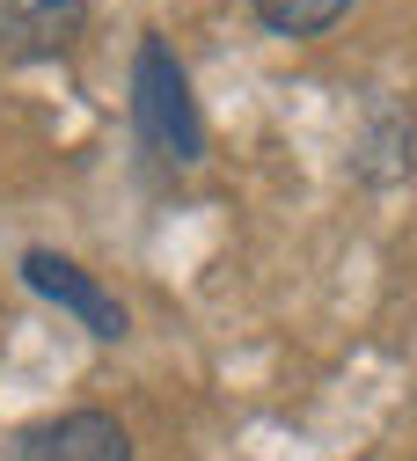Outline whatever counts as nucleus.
I'll use <instances>...</instances> for the list:
<instances>
[{"label": "nucleus", "mask_w": 417, "mask_h": 461, "mask_svg": "<svg viewBox=\"0 0 417 461\" xmlns=\"http://www.w3.org/2000/svg\"><path fill=\"white\" fill-rule=\"evenodd\" d=\"M132 125H140V147L161 168H191L205 154L191 81H184V67H176V51L161 37H140V51H132Z\"/></svg>", "instance_id": "f257e3e1"}, {"label": "nucleus", "mask_w": 417, "mask_h": 461, "mask_svg": "<svg viewBox=\"0 0 417 461\" xmlns=\"http://www.w3.org/2000/svg\"><path fill=\"white\" fill-rule=\"evenodd\" d=\"M88 23V0H0V51L8 59H59Z\"/></svg>", "instance_id": "20e7f679"}, {"label": "nucleus", "mask_w": 417, "mask_h": 461, "mask_svg": "<svg viewBox=\"0 0 417 461\" xmlns=\"http://www.w3.org/2000/svg\"><path fill=\"white\" fill-rule=\"evenodd\" d=\"M344 8H351V0H257L264 30H278V37H322Z\"/></svg>", "instance_id": "39448f33"}, {"label": "nucleus", "mask_w": 417, "mask_h": 461, "mask_svg": "<svg viewBox=\"0 0 417 461\" xmlns=\"http://www.w3.org/2000/svg\"><path fill=\"white\" fill-rule=\"evenodd\" d=\"M23 278L37 285L44 301H59L67 315H81V322H88V337H103V344H117V337L132 330V315L117 308V294H103V285H95L81 264H67L59 249H30V257H23Z\"/></svg>", "instance_id": "f03ea898"}, {"label": "nucleus", "mask_w": 417, "mask_h": 461, "mask_svg": "<svg viewBox=\"0 0 417 461\" xmlns=\"http://www.w3.org/2000/svg\"><path fill=\"white\" fill-rule=\"evenodd\" d=\"M8 461H132V439L103 411H67L51 425H30Z\"/></svg>", "instance_id": "7ed1b4c3"}]
</instances>
